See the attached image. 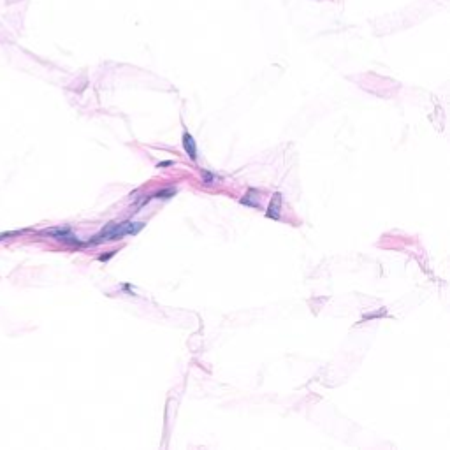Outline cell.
I'll list each match as a JSON object with an SVG mask.
<instances>
[{
  "mask_svg": "<svg viewBox=\"0 0 450 450\" xmlns=\"http://www.w3.org/2000/svg\"><path fill=\"white\" fill-rule=\"evenodd\" d=\"M145 227V223H132V222H122V223H109L102 229L99 234H95L88 241V245H97V243L104 241H116V239L123 238V236L136 234Z\"/></svg>",
  "mask_w": 450,
  "mask_h": 450,
  "instance_id": "cell-1",
  "label": "cell"
},
{
  "mask_svg": "<svg viewBox=\"0 0 450 450\" xmlns=\"http://www.w3.org/2000/svg\"><path fill=\"white\" fill-rule=\"evenodd\" d=\"M48 234H51L53 238L58 239V241L71 243V245H79V241L71 232V229H51V231H48Z\"/></svg>",
  "mask_w": 450,
  "mask_h": 450,
  "instance_id": "cell-2",
  "label": "cell"
},
{
  "mask_svg": "<svg viewBox=\"0 0 450 450\" xmlns=\"http://www.w3.org/2000/svg\"><path fill=\"white\" fill-rule=\"evenodd\" d=\"M183 148H185L186 155H188L190 158L197 160V146H195V141L190 132H185V134H183Z\"/></svg>",
  "mask_w": 450,
  "mask_h": 450,
  "instance_id": "cell-3",
  "label": "cell"
}]
</instances>
